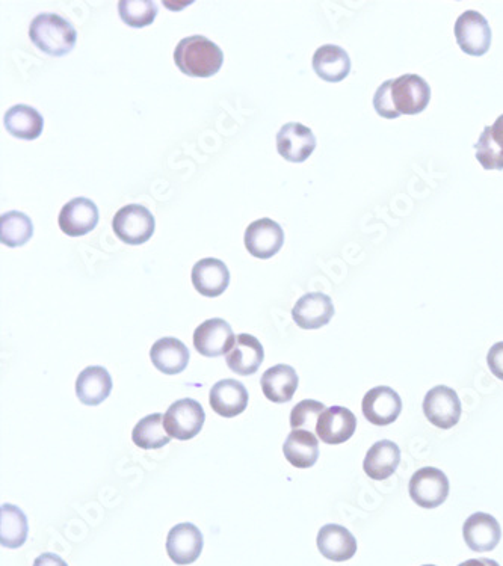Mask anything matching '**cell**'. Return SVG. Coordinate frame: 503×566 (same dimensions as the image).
Returning <instances> with one entry per match:
<instances>
[{
  "mask_svg": "<svg viewBox=\"0 0 503 566\" xmlns=\"http://www.w3.org/2000/svg\"><path fill=\"white\" fill-rule=\"evenodd\" d=\"M174 62L186 76L212 77L224 64L221 47L203 35L183 38L174 50Z\"/></svg>",
  "mask_w": 503,
  "mask_h": 566,
  "instance_id": "1",
  "label": "cell"
},
{
  "mask_svg": "<svg viewBox=\"0 0 503 566\" xmlns=\"http://www.w3.org/2000/svg\"><path fill=\"white\" fill-rule=\"evenodd\" d=\"M29 37L41 52L61 58L75 49L78 32L64 17L46 13L32 20Z\"/></svg>",
  "mask_w": 503,
  "mask_h": 566,
  "instance_id": "2",
  "label": "cell"
},
{
  "mask_svg": "<svg viewBox=\"0 0 503 566\" xmlns=\"http://www.w3.org/2000/svg\"><path fill=\"white\" fill-rule=\"evenodd\" d=\"M155 216L141 204H127L115 213L112 230L127 245L146 244L155 233Z\"/></svg>",
  "mask_w": 503,
  "mask_h": 566,
  "instance_id": "3",
  "label": "cell"
},
{
  "mask_svg": "<svg viewBox=\"0 0 503 566\" xmlns=\"http://www.w3.org/2000/svg\"><path fill=\"white\" fill-rule=\"evenodd\" d=\"M410 497L423 509H436L446 502L449 496L448 476L439 468L425 467L417 470L410 480Z\"/></svg>",
  "mask_w": 503,
  "mask_h": 566,
  "instance_id": "4",
  "label": "cell"
},
{
  "mask_svg": "<svg viewBox=\"0 0 503 566\" xmlns=\"http://www.w3.org/2000/svg\"><path fill=\"white\" fill-rule=\"evenodd\" d=\"M204 420H206V413L200 402L194 399L176 400L165 413V431L176 440H192L200 434Z\"/></svg>",
  "mask_w": 503,
  "mask_h": 566,
  "instance_id": "5",
  "label": "cell"
},
{
  "mask_svg": "<svg viewBox=\"0 0 503 566\" xmlns=\"http://www.w3.org/2000/svg\"><path fill=\"white\" fill-rule=\"evenodd\" d=\"M423 413L431 425L440 429H451L461 419V400L454 388L437 385L423 399Z\"/></svg>",
  "mask_w": 503,
  "mask_h": 566,
  "instance_id": "6",
  "label": "cell"
},
{
  "mask_svg": "<svg viewBox=\"0 0 503 566\" xmlns=\"http://www.w3.org/2000/svg\"><path fill=\"white\" fill-rule=\"evenodd\" d=\"M455 38L466 55L482 56L490 50L491 29L487 19L478 11H466L455 23Z\"/></svg>",
  "mask_w": 503,
  "mask_h": 566,
  "instance_id": "7",
  "label": "cell"
},
{
  "mask_svg": "<svg viewBox=\"0 0 503 566\" xmlns=\"http://www.w3.org/2000/svg\"><path fill=\"white\" fill-rule=\"evenodd\" d=\"M392 100L399 115H417L431 100V88L423 77L404 74L393 80Z\"/></svg>",
  "mask_w": 503,
  "mask_h": 566,
  "instance_id": "8",
  "label": "cell"
},
{
  "mask_svg": "<svg viewBox=\"0 0 503 566\" xmlns=\"http://www.w3.org/2000/svg\"><path fill=\"white\" fill-rule=\"evenodd\" d=\"M244 240L245 248L251 256L260 260H268L283 248L284 231L280 224L272 219H257L248 225Z\"/></svg>",
  "mask_w": 503,
  "mask_h": 566,
  "instance_id": "9",
  "label": "cell"
},
{
  "mask_svg": "<svg viewBox=\"0 0 503 566\" xmlns=\"http://www.w3.org/2000/svg\"><path fill=\"white\" fill-rule=\"evenodd\" d=\"M362 410L371 425H392L402 413L401 396L386 385L372 388L363 397Z\"/></svg>",
  "mask_w": 503,
  "mask_h": 566,
  "instance_id": "10",
  "label": "cell"
},
{
  "mask_svg": "<svg viewBox=\"0 0 503 566\" xmlns=\"http://www.w3.org/2000/svg\"><path fill=\"white\" fill-rule=\"evenodd\" d=\"M235 334L229 322L220 317L206 320L194 333V348L198 354L207 358H217L232 349Z\"/></svg>",
  "mask_w": 503,
  "mask_h": 566,
  "instance_id": "11",
  "label": "cell"
},
{
  "mask_svg": "<svg viewBox=\"0 0 503 566\" xmlns=\"http://www.w3.org/2000/svg\"><path fill=\"white\" fill-rule=\"evenodd\" d=\"M99 207L90 198H73L59 212L58 224L70 237L85 236L99 224Z\"/></svg>",
  "mask_w": 503,
  "mask_h": 566,
  "instance_id": "12",
  "label": "cell"
},
{
  "mask_svg": "<svg viewBox=\"0 0 503 566\" xmlns=\"http://www.w3.org/2000/svg\"><path fill=\"white\" fill-rule=\"evenodd\" d=\"M316 148V136L310 127L301 123H287L277 133V151L294 164L306 162Z\"/></svg>",
  "mask_w": 503,
  "mask_h": 566,
  "instance_id": "13",
  "label": "cell"
},
{
  "mask_svg": "<svg viewBox=\"0 0 503 566\" xmlns=\"http://www.w3.org/2000/svg\"><path fill=\"white\" fill-rule=\"evenodd\" d=\"M334 305L330 296L321 292L307 293L292 308V319L301 330H319L330 323Z\"/></svg>",
  "mask_w": 503,
  "mask_h": 566,
  "instance_id": "14",
  "label": "cell"
},
{
  "mask_svg": "<svg viewBox=\"0 0 503 566\" xmlns=\"http://www.w3.org/2000/svg\"><path fill=\"white\" fill-rule=\"evenodd\" d=\"M203 533L192 523L174 526L168 533L167 553L176 565H191L203 551Z\"/></svg>",
  "mask_w": 503,
  "mask_h": 566,
  "instance_id": "15",
  "label": "cell"
},
{
  "mask_svg": "<svg viewBox=\"0 0 503 566\" xmlns=\"http://www.w3.org/2000/svg\"><path fill=\"white\" fill-rule=\"evenodd\" d=\"M248 390L236 379H223L210 388V407L218 416L233 419L244 413L248 407Z\"/></svg>",
  "mask_w": 503,
  "mask_h": 566,
  "instance_id": "16",
  "label": "cell"
},
{
  "mask_svg": "<svg viewBox=\"0 0 503 566\" xmlns=\"http://www.w3.org/2000/svg\"><path fill=\"white\" fill-rule=\"evenodd\" d=\"M464 541L476 553L493 551L502 538L499 521L485 512H476L467 518L463 526Z\"/></svg>",
  "mask_w": 503,
  "mask_h": 566,
  "instance_id": "17",
  "label": "cell"
},
{
  "mask_svg": "<svg viewBox=\"0 0 503 566\" xmlns=\"http://www.w3.org/2000/svg\"><path fill=\"white\" fill-rule=\"evenodd\" d=\"M355 429L357 417L351 410L345 407H331L319 416L315 431L325 444L337 446L346 443L355 434Z\"/></svg>",
  "mask_w": 503,
  "mask_h": 566,
  "instance_id": "18",
  "label": "cell"
},
{
  "mask_svg": "<svg viewBox=\"0 0 503 566\" xmlns=\"http://www.w3.org/2000/svg\"><path fill=\"white\" fill-rule=\"evenodd\" d=\"M191 278L195 290L206 298H218L229 289V268L218 259H203L195 263Z\"/></svg>",
  "mask_w": 503,
  "mask_h": 566,
  "instance_id": "19",
  "label": "cell"
},
{
  "mask_svg": "<svg viewBox=\"0 0 503 566\" xmlns=\"http://www.w3.org/2000/svg\"><path fill=\"white\" fill-rule=\"evenodd\" d=\"M265 360L262 343L251 334L236 336L232 349L227 352L226 363L239 376H251L259 370Z\"/></svg>",
  "mask_w": 503,
  "mask_h": 566,
  "instance_id": "20",
  "label": "cell"
},
{
  "mask_svg": "<svg viewBox=\"0 0 503 566\" xmlns=\"http://www.w3.org/2000/svg\"><path fill=\"white\" fill-rule=\"evenodd\" d=\"M318 548L325 559L346 562L357 553V539L346 527L327 524L319 530Z\"/></svg>",
  "mask_w": 503,
  "mask_h": 566,
  "instance_id": "21",
  "label": "cell"
},
{
  "mask_svg": "<svg viewBox=\"0 0 503 566\" xmlns=\"http://www.w3.org/2000/svg\"><path fill=\"white\" fill-rule=\"evenodd\" d=\"M313 70L325 82L337 84L351 73V59L342 47L325 44L313 55Z\"/></svg>",
  "mask_w": 503,
  "mask_h": 566,
  "instance_id": "22",
  "label": "cell"
},
{
  "mask_svg": "<svg viewBox=\"0 0 503 566\" xmlns=\"http://www.w3.org/2000/svg\"><path fill=\"white\" fill-rule=\"evenodd\" d=\"M153 366L165 375H179L188 367L189 349L176 337L159 339L150 351Z\"/></svg>",
  "mask_w": 503,
  "mask_h": 566,
  "instance_id": "23",
  "label": "cell"
},
{
  "mask_svg": "<svg viewBox=\"0 0 503 566\" xmlns=\"http://www.w3.org/2000/svg\"><path fill=\"white\" fill-rule=\"evenodd\" d=\"M300 379L297 370L287 364H277L263 373L260 379L263 394L274 403H286L292 400Z\"/></svg>",
  "mask_w": 503,
  "mask_h": 566,
  "instance_id": "24",
  "label": "cell"
},
{
  "mask_svg": "<svg viewBox=\"0 0 503 566\" xmlns=\"http://www.w3.org/2000/svg\"><path fill=\"white\" fill-rule=\"evenodd\" d=\"M112 391V378L102 366H90L82 370L76 381V394L88 407H97L108 399Z\"/></svg>",
  "mask_w": 503,
  "mask_h": 566,
  "instance_id": "25",
  "label": "cell"
},
{
  "mask_svg": "<svg viewBox=\"0 0 503 566\" xmlns=\"http://www.w3.org/2000/svg\"><path fill=\"white\" fill-rule=\"evenodd\" d=\"M401 464V449L390 440H381L369 449L363 468L374 480H386L398 470Z\"/></svg>",
  "mask_w": 503,
  "mask_h": 566,
  "instance_id": "26",
  "label": "cell"
},
{
  "mask_svg": "<svg viewBox=\"0 0 503 566\" xmlns=\"http://www.w3.org/2000/svg\"><path fill=\"white\" fill-rule=\"evenodd\" d=\"M283 453L289 464L297 468H312L318 462V437L310 431L295 429L284 441Z\"/></svg>",
  "mask_w": 503,
  "mask_h": 566,
  "instance_id": "27",
  "label": "cell"
},
{
  "mask_svg": "<svg viewBox=\"0 0 503 566\" xmlns=\"http://www.w3.org/2000/svg\"><path fill=\"white\" fill-rule=\"evenodd\" d=\"M5 129L10 135L25 141H34L43 133V115L28 105H16L8 109L4 117Z\"/></svg>",
  "mask_w": 503,
  "mask_h": 566,
  "instance_id": "28",
  "label": "cell"
},
{
  "mask_svg": "<svg viewBox=\"0 0 503 566\" xmlns=\"http://www.w3.org/2000/svg\"><path fill=\"white\" fill-rule=\"evenodd\" d=\"M28 518L17 506L5 503L0 508V544L5 548H20L28 539Z\"/></svg>",
  "mask_w": 503,
  "mask_h": 566,
  "instance_id": "29",
  "label": "cell"
},
{
  "mask_svg": "<svg viewBox=\"0 0 503 566\" xmlns=\"http://www.w3.org/2000/svg\"><path fill=\"white\" fill-rule=\"evenodd\" d=\"M34 236V224L25 213L11 210L0 218V242L10 248L28 244Z\"/></svg>",
  "mask_w": 503,
  "mask_h": 566,
  "instance_id": "30",
  "label": "cell"
},
{
  "mask_svg": "<svg viewBox=\"0 0 503 566\" xmlns=\"http://www.w3.org/2000/svg\"><path fill=\"white\" fill-rule=\"evenodd\" d=\"M132 440L139 449L144 450H156L167 446L171 437L165 431L164 416L156 413L139 420L133 428Z\"/></svg>",
  "mask_w": 503,
  "mask_h": 566,
  "instance_id": "31",
  "label": "cell"
},
{
  "mask_svg": "<svg viewBox=\"0 0 503 566\" xmlns=\"http://www.w3.org/2000/svg\"><path fill=\"white\" fill-rule=\"evenodd\" d=\"M121 20L130 28H146L158 16V4L153 0H121L118 2Z\"/></svg>",
  "mask_w": 503,
  "mask_h": 566,
  "instance_id": "32",
  "label": "cell"
},
{
  "mask_svg": "<svg viewBox=\"0 0 503 566\" xmlns=\"http://www.w3.org/2000/svg\"><path fill=\"white\" fill-rule=\"evenodd\" d=\"M476 160L487 171L503 170V148L494 141L491 127L485 126L481 138L475 144Z\"/></svg>",
  "mask_w": 503,
  "mask_h": 566,
  "instance_id": "33",
  "label": "cell"
},
{
  "mask_svg": "<svg viewBox=\"0 0 503 566\" xmlns=\"http://www.w3.org/2000/svg\"><path fill=\"white\" fill-rule=\"evenodd\" d=\"M325 408L324 403L318 400L306 399L298 403L297 407L292 408L291 411V426L292 429L307 428V431L312 432L313 426L318 425L319 416H321Z\"/></svg>",
  "mask_w": 503,
  "mask_h": 566,
  "instance_id": "34",
  "label": "cell"
},
{
  "mask_svg": "<svg viewBox=\"0 0 503 566\" xmlns=\"http://www.w3.org/2000/svg\"><path fill=\"white\" fill-rule=\"evenodd\" d=\"M392 84L393 79L386 80L380 88H378L377 93L374 96V108L380 117L387 118V120H393V118L401 117L398 111L395 109L392 100Z\"/></svg>",
  "mask_w": 503,
  "mask_h": 566,
  "instance_id": "35",
  "label": "cell"
},
{
  "mask_svg": "<svg viewBox=\"0 0 503 566\" xmlns=\"http://www.w3.org/2000/svg\"><path fill=\"white\" fill-rule=\"evenodd\" d=\"M487 364L490 367L491 373L497 379L503 381V342L491 346L490 352L487 355Z\"/></svg>",
  "mask_w": 503,
  "mask_h": 566,
  "instance_id": "36",
  "label": "cell"
},
{
  "mask_svg": "<svg viewBox=\"0 0 503 566\" xmlns=\"http://www.w3.org/2000/svg\"><path fill=\"white\" fill-rule=\"evenodd\" d=\"M34 566H68L62 557L55 553H43L35 559Z\"/></svg>",
  "mask_w": 503,
  "mask_h": 566,
  "instance_id": "37",
  "label": "cell"
},
{
  "mask_svg": "<svg viewBox=\"0 0 503 566\" xmlns=\"http://www.w3.org/2000/svg\"><path fill=\"white\" fill-rule=\"evenodd\" d=\"M491 133H493L494 141L503 148V115H500L496 123L491 126Z\"/></svg>",
  "mask_w": 503,
  "mask_h": 566,
  "instance_id": "38",
  "label": "cell"
},
{
  "mask_svg": "<svg viewBox=\"0 0 503 566\" xmlns=\"http://www.w3.org/2000/svg\"><path fill=\"white\" fill-rule=\"evenodd\" d=\"M458 566H500L496 560L491 559H470L460 563Z\"/></svg>",
  "mask_w": 503,
  "mask_h": 566,
  "instance_id": "39",
  "label": "cell"
},
{
  "mask_svg": "<svg viewBox=\"0 0 503 566\" xmlns=\"http://www.w3.org/2000/svg\"><path fill=\"white\" fill-rule=\"evenodd\" d=\"M423 566H436V565H423Z\"/></svg>",
  "mask_w": 503,
  "mask_h": 566,
  "instance_id": "40",
  "label": "cell"
}]
</instances>
